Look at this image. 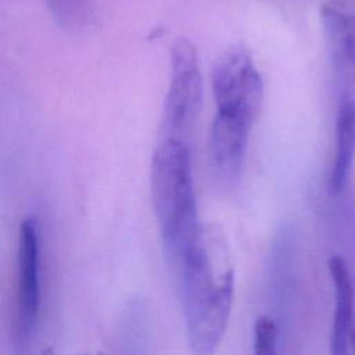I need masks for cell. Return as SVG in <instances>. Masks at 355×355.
<instances>
[{
    "label": "cell",
    "instance_id": "4",
    "mask_svg": "<svg viewBox=\"0 0 355 355\" xmlns=\"http://www.w3.org/2000/svg\"><path fill=\"white\" fill-rule=\"evenodd\" d=\"M211 87L216 111L255 121L263 93V82L251 53L244 46L225 50L211 69Z\"/></svg>",
    "mask_w": 355,
    "mask_h": 355
},
{
    "label": "cell",
    "instance_id": "8",
    "mask_svg": "<svg viewBox=\"0 0 355 355\" xmlns=\"http://www.w3.org/2000/svg\"><path fill=\"white\" fill-rule=\"evenodd\" d=\"M329 272L334 287V313L330 347L333 355H345L354 316V287L347 262L336 255L329 259Z\"/></svg>",
    "mask_w": 355,
    "mask_h": 355
},
{
    "label": "cell",
    "instance_id": "12",
    "mask_svg": "<svg viewBox=\"0 0 355 355\" xmlns=\"http://www.w3.org/2000/svg\"><path fill=\"white\" fill-rule=\"evenodd\" d=\"M349 345L352 347L354 352H355V329L351 330V334H349Z\"/></svg>",
    "mask_w": 355,
    "mask_h": 355
},
{
    "label": "cell",
    "instance_id": "1",
    "mask_svg": "<svg viewBox=\"0 0 355 355\" xmlns=\"http://www.w3.org/2000/svg\"><path fill=\"white\" fill-rule=\"evenodd\" d=\"M179 284L189 347L211 354L220 343L234 295V273L226 269L218 279L201 241L166 258Z\"/></svg>",
    "mask_w": 355,
    "mask_h": 355
},
{
    "label": "cell",
    "instance_id": "6",
    "mask_svg": "<svg viewBox=\"0 0 355 355\" xmlns=\"http://www.w3.org/2000/svg\"><path fill=\"white\" fill-rule=\"evenodd\" d=\"M252 123L241 115L216 111L208 139V154L212 166L223 178H234L239 173Z\"/></svg>",
    "mask_w": 355,
    "mask_h": 355
},
{
    "label": "cell",
    "instance_id": "5",
    "mask_svg": "<svg viewBox=\"0 0 355 355\" xmlns=\"http://www.w3.org/2000/svg\"><path fill=\"white\" fill-rule=\"evenodd\" d=\"M40 315V227L35 216L21 220L17 252L14 343L28 351Z\"/></svg>",
    "mask_w": 355,
    "mask_h": 355
},
{
    "label": "cell",
    "instance_id": "7",
    "mask_svg": "<svg viewBox=\"0 0 355 355\" xmlns=\"http://www.w3.org/2000/svg\"><path fill=\"white\" fill-rule=\"evenodd\" d=\"M320 19L337 80L355 86V12L329 3L322 7Z\"/></svg>",
    "mask_w": 355,
    "mask_h": 355
},
{
    "label": "cell",
    "instance_id": "10",
    "mask_svg": "<svg viewBox=\"0 0 355 355\" xmlns=\"http://www.w3.org/2000/svg\"><path fill=\"white\" fill-rule=\"evenodd\" d=\"M54 19L67 29L86 26L94 17V0H44Z\"/></svg>",
    "mask_w": 355,
    "mask_h": 355
},
{
    "label": "cell",
    "instance_id": "2",
    "mask_svg": "<svg viewBox=\"0 0 355 355\" xmlns=\"http://www.w3.org/2000/svg\"><path fill=\"white\" fill-rule=\"evenodd\" d=\"M150 191L162 241L200 230L191 157L184 140L164 137L151 159Z\"/></svg>",
    "mask_w": 355,
    "mask_h": 355
},
{
    "label": "cell",
    "instance_id": "11",
    "mask_svg": "<svg viewBox=\"0 0 355 355\" xmlns=\"http://www.w3.org/2000/svg\"><path fill=\"white\" fill-rule=\"evenodd\" d=\"M279 329L269 316H259L254 323V352L257 355H273L276 352Z\"/></svg>",
    "mask_w": 355,
    "mask_h": 355
},
{
    "label": "cell",
    "instance_id": "9",
    "mask_svg": "<svg viewBox=\"0 0 355 355\" xmlns=\"http://www.w3.org/2000/svg\"><path fill=\"white\" fill-rule=\"evenodd\" d=\"M355 158V100H343L336 119V153L331 172V187L343 190Z\"/></svg>",
    "mask_w": 355,
    "mask_h": 355
},
{
    "label": "cell",
    "instance_id": "3",
    "mask_svg": "<svg viewBox=\"0 0 355 355\" xmlns=\"http://www.w3.org/2000/svg\"><path fill=\"white\" fill-rule=\"evenodd\" d=\"M202 76L196 46L179 37L171 49V79L164 103L162 129L166 137L187 135L201 108Z\"/></svg>",
    "mask_w": 355,
    "mask_h": 355
}]
</instances>
